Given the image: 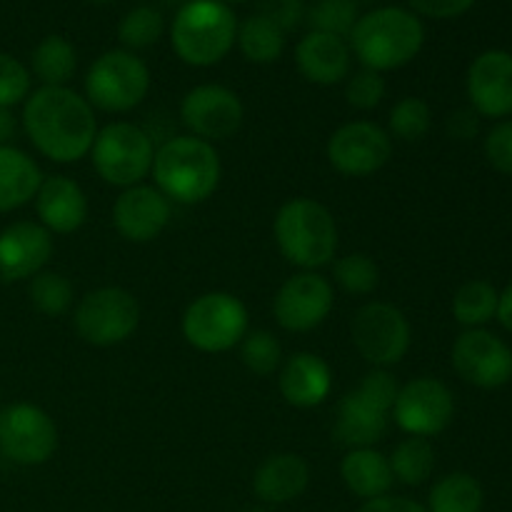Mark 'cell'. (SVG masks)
I'll use <instances>...</instances> for the list:
<instances>
[{"label":"cell","instance_id":"cell-50","mask_svg":"<svg viewBox=\"0 0 512 512\" xmlns=\"http://www.w3.org/2000/svg\"><path fill=\"white\" fill-rule=\"evenodd\" d=\"M363 3H380V0H363Z\"/></svg>","mask_w":512,"mask_h":512},{"label":"cell","instance_id":"cell-8","mask_svg":"<svg viewBox=\"0 0 512 512\" xmlns=\"http://www.w3.org/2000/svg\"><path fill=\"white\" fill-rule=\"evenodd\" d=\"M248 308L225 290L203 293L185 308L180 330L188 345L200 353H228L248 335Z\"/></svg>","mask_w":512,"mask_h":512},{"label":"cell","instance_id":"cell-48","mask_svg":"<svg viewBox=\"0 0 512 512\" xmlns=\"http://www.w3.org/2000/svg\"><path fill=\"white\" fill-rule=\"evenodd\" d=\"M88 3H95V5H105V3H113V0H88Z\"/></svg>","mask_w":512,"mask_h":512},{"label":"cell","instance_id":"cell-31","mask_svg":"<svg viewBox=\"0 0 512 512\" xmlns=\"http://www.w3.org/2000/svg\"><path fill=\"white\" fill-rule=\"evenodd\" d=\"M500 293L488 280H468L455 290L453 298V315L465 330L483 328L490 320H495L498 313Z\"/></svg>","mask_w":512,"mask_h":512},{"label":"cell","instance_id":"cell-4","mask_svg":"<svg viewBox=\"0 0 512 512\" xmlns=\"http://www.w3.org/2000/svg\"><path fill=\"white\" fill-rule=\"evenodd\" d=\"M173 53L190 68H210L228 58L238 38V18L223 0H185L170 20Z\"/></svg>","mask_w":512,"mask_h":512},{"label":"cell","instance_id":"cell-17","mask_svg":"<svg viewBox=\"0 0 512 512\" xmlns=\"http://www.w3.org/2000/svg\"><path fill=\"white\" fill-rule=\"evenodd\" d=\"M470 105L480 118L508 120L512 115V53L485 50L465 75Z\"/></svg>","mask_w":512,"mask_h":512},{"label":"cell","instance_id":"cell-42","mask_svg":"<svg viewBox=\"0 0 512 512\" xmlns=\"http://www.w3.org/2000/svg\"><path fill=\"white\" fill-rule=\"evenodd\" d=\"M355 512H428L418 500L403 495H383V498L365 500Z\"/></svg>","mask_w":512,"mask_h":512},{"label":"cell","instance_id":"cell-23","mask_svg":"<svg viewBox=\"0 0 512 512\" xmlns=\"http://www.w3.org/2000/svg\"><path fill=\"white\" fill-rule=\"evenodd\" d=\"M390 425V410L370 400L358 388L343 395L333 425V440L343 448H375L385 438Z\"/></svg>","mask_w":512,"mask_h":512},{"label":"cell","instance_id":"cell-14","mask_svg":"<svg viewBox=\"0 0 512 512\" xmlns=\"http://www.w3.org/2000/svg\"><path fill=\"white\" fill-rule=\"evenodd\" d=\"M180 120L193 138L218 143L233 138L245 120L243 100L218 83L195 85L180 100Z\"/></svg>","mask_w":512,"mask_h":512},{"label":"cell","instance_id":"cell-3","mask_svg":"<svg viewBox=\"0 0 512 512\" xmlns=\"http://www.w3.org/2000/svg\"><path fill=\"white\" fill-rule=\"evenodd\" d=\"M150 175L170 203L198 205L218 190L223 165L213 143L193 135H175L155 150Z\"/></svg>","mask_w":512,"mask_h":512},{"label":"cell","instance_id":"cell-21","mask_svg":"<svg viewBox=\"0 0 512 512\" xmlns=\"http://www.w3.org/2000/svg\"><path fill=\"white\" fill-rule=\"evenodd\" d=\"M295 65L308 83L330 88V85L348 80L350 68H353V53H350L345 38L310 30L295 45Z\"/></svg>","mask_w":512,"mask_h":512},{"label":"cell","instance_id":"cell-25","mask_svg":"<svg viewBox=\"0 0 512 512\" xmlns=\"http://www.w3.org/2000/svg\"><path fill=\"white\" fill-rule=\"evenodd\" d=\"M340 478H343L345 488L363 503L390 495L395 485L388 455L375 448L348 450L340 463Z\"/></svg>","mask_w":512,"mask_h":512},{"label":"cell","instance_id":"cell-40","mask_svg":"<svg viewBox=\"0 0 512 512\" xmlns=\"http://www.w3.org/2000/svg\"><path fill=\"white\" fill-rule=\"evenodd\" d=\"M485 158L498 173L512 175V120H498L485 135Z\"/></svg>","mask_w":512,"mask_h":512},{"label":"cell","instance_id":"cell-41","mask_svg":"<svg viewBox=\"0 0 512 512\" xmlns=\"http://www.w3.org/2000/svg\"><path fill=\"white\" fill-rule=\"evenodd\" d=\"M408 5L418 18L453 20L468 13L475 0H408Z\"/></svg>","mask_w":512,"mask_h":512},{"label":"cell","instance_id":"cell-46","mask_svg":"<svg viewBox=\"0 0 512 512\" xmlns=\"http://www.w3.org/2000/svg\"><path fill=\"white\" fill-rule=\"evenodd\" d=\"M15 135V118L8 108H0V145H8Z\"/></svg>","mask_w":512,"mask_h":512},{"label":"cell","instance_id":"cell-51","mask_svg":"<svg viewBox=\"0 0 512 512\" xmlns=\"http://www.w3.org/2000/svg\"><path fill=\"white\" fill-rule=\"evenodd\" d=\"M278 3H288V0H278Z\"/></svg>","mask_w":512,"mask_h":512},{"label":"cell","instance_id":"cell-32","mask_svg":"<svg viewBox=\"0 0 512 512\" xmlns=\"http://www.w3.org/2000/svg\"><path fill=\"white\" fill-rule=\"evenodd\" d=\"M28 298L30 305L38 310L40 315L48 318H60L68 313L75 303V288L70 278L55 270H43L35 278L28 280Z\"/></svg>","mask_w":512,"mask_h":512},{"label":"cell","instance_id":"cell-13","mask_svg":"<svg viewBox=\"0 0 512 512\" xmlns=\"http://www.w3.org/2000/svg\"><path fill=\"white\" fill-rule=\"evenodd\" d=\"M325 155L335 173L345 178H368L393 158V138L388 130L370 120L345 123L330 135Z\"/></svg>","mask_w":512,"mask_h":512},{"label":"cell","instance_id":"cell-15","mask_svg":"<svg viewBox=\"0 0 512 512\" xmlns=\"http://www.w3.org/2000/svg\"><path fill=\"white\" fill-rule=\"evenodd\" d=\"M333 305V283L315 270H300L280 285L273 300V315L288 333H310L328 320Z\"/></svg>","mask_w":512,"mask_h":512},{"label":"cell","instance_id":"cell-9","mask_svg":"<svg viewBox=\"0 0 512 512\" xmlns=\"http://www.w3.org/2000/svg\"><path fill=\"white\" fill-rule=\"evenodd\" d=\"M140 325V303L130 290L118 285L90 290L78 300L73 328L83 343L93 348H113L125 343Z\"/></svg>","mask_w":512,"mask_h":512},{"label":"cell","instance_id":"cell-29","mask_svg":"<svg viewBox=\"0 0 512 512\" xmlns=\"http://www.w3.org/2000/svg\"><path fill=\"white\" fill-rule=\"evenodd\" d=\"M485 490L470 473H448L430 488L428 512H483Z\"/></svg>","mask_w":512,"mask_h":512},{"label":"cell","instance_id":"cell-19","mask_svg":"<svg viewBox=\"0 0 512 512\" xmlns=\"http://www.w3.org/2000/svg\"><path fill=\"white\" fill-rule=\"evenodd\" d=\"M53 235L33 220H18L0 230V280L20 283L43 273L53 258Z\"/></svg>","mask_w":512,"mask_h":512},{"label":"cell","instance_id":"cell-44","mask_svg":"<svg viewBox=\"0 0 512 512\" xmlns=\"http://www.w3.org/2000/svg\"><path fill=\"white\" fill-rule=\"evenodd\" d=\"M270 15H273L275 23H278L280 28L285 30V35H288V30L300 28V25L305 23V18H308V5H305L303 0H288V3H280L278 10Z\"/></svg>","mask_w":512,"mask_h":512},{"label":"cell","instance_id":"cell-18","mask_svg":"<svg viewBox=\"0 0 512 512\" xmlns=\"http://www.w3.org/2000/svg\"><path fill=\"white\" fill-rule=\"evenodd\" d=\"M173 203L155 185L125 188L113 203V225L128 243H150L168 228Z\"/></svg>","mask_w":512,"mask_h":512},{"label":"cell","instance_id":"cell-2","mask_svg":"<svg viewBox=\"0 0 512 512\" xmlns=\"http://www.w3.org/2000/svg\"><path fill=\"white\" fill-rule=\"evenodd\" d=\"M348 45L363 68L383 75L418 58L425 45V25L410 8L383 5L360 15Z\"/></svg>","mask_w":512,"mask_h":512},{"label":"cell","instance_id":"cell-37","mask_svg":"<svg viewBox=\"0 0 512 512\" xmlns=\"http://www.w3.org/2000/svg\"><path fill=\"white\" fill-rule=\"evenodd\" d=\"M358 18V0H315L313 5H308L305 23L310 25V30H318V33L348 38Z\"/></svg>","mask_w":512,"mask_h":512},{"label":"cell","instance_id":"cell-30","mask_svg":"<svg viewBox=\"0 0 512 512\" xmlns=\"http://www.w3.org/2000/svg\"><path fill=\"white\" fill-rule=\"evenodd\" d=\"M390 470H393V478L398 483L408 485V488H418L430 480V475L435 473V448L428 438H415L408 435L405 440H400L393 448V453L388 455Z\"/></svg>","mask_w":512,"mask_h":512},{"label":"cell","instance_id":"cell-6","mask_svg":"<svg viewBox=\"0 0 512 512\" xmlns=\"http://www.w3.org/2000/svg\"><path fill=\"white\" fill-rule=\"evenodd\" d=\"M90 160L103 183L123 190L133 188L153 170L155 140L140 125L118 120L98 130L90 148Z\"/></svg>","mask_w":512,"mask_h":512},{"label":"cell","instance_id":"cell-28","mask_svg":"<svg viewBox=\"0 0 512 512\" xmlns=\"http://www.w3.org/2000/svg\"><path fill=\"white\" fill-rule=\"evenodd\" d=\"M235 45L240 48L243 58L255 65H270L280 60L285 50V30L273 20V15L260 13L250 15L238 23V38Z\"/></svg>","mask_w":512,"mask_h":512},{"label":"cell","instance_id":"cell-27","mask_svg":"<svg viewBox=\"0 0 512 512\" xmlns=\"http://www.w3.org/2000/svg\"><path fill=\"white\" fill-rule=\"evenodd\" d=\"M78 70V50L65 35H45L30 53V75L43 85L65 88Z\"/></svg>","mask_w":512,"mask_h":512},{"label":"cell","instance_id":"cell-24","mask_svg":"<svg viewBox=\"0 0 512 512\" xmlns=\"http://www.w3.org/2000/svg\"><path fill=\"white\" fill-rule=\"evenodd\" d=\"M310 485V465L298 453H275L258 465L253 495L263 505H288Z\"/></svg>","mask_w":512,"mask_h":512},{"label":"cell","instance_id":"cell-20","mask_svg":"<svg viewBox=\"0 0 512 512\" xmlns=\"http://www.w3.org/2000/svg\"><path fill=\"white\" fill-rule=\"evenodd\" d=\"M35 213L50 235H70L88 220V195L68 175H50L35 193Z\"/></svg>","mask_w":512,"mask_h":512},{"label":"cell","instance_id":"cell-45","mask_svg":"<svg viewBox=\"0 0 512 512\" xmlns=\"http://www.w3.org/2000/svg\"><path fill=\"white\" fill-rule=\"evenodd\" d=\"M498 323L503 325L508 333H512V283L500 293L498 298V313H495Z\"/></svg>","mask_w":512,"mask_h":512},{"label":"cell","instance_id":"cell-36","mask_svg":"<svg viewBox=\"0 0 512 512\" xmlns=\"http://www.w3.org/2000/svg\"><path fill=\"white\" fill-rule=\"evenodd\" d=\"M240 360L253 375L268 378L283 365V345L270 330H248L240 340Z\"/></svg>","mask_w":512,"mask_h":512},{"label":"cell","instance_id":"cell-39","mask_svg":"<svg viewBox=\"0 0 512 512\" xmlns=\"http://www.w3.org/2000/svg\"><path fill=\"white\" fill-rule=\"evenodd\" d=\"M385 93H388V85L383 75L368 68L350 73L345 83V100L355 110H375L383 103Z\"/></svg>","mask_w":512,"mask_h":512},{"label":"cell","instance_id":"cell-26","mask_svg":"<svg viewBox=\"0 0 512 512\" xmlns=\"http://www.w3.org/2000/svg\"><path fill=\"white\" fill-rule=\"evenodd\" d=\"M43 173L38 163L13 145H0V215L35 200Z\"/></svg>","mask_w":512,"mask_h":512},{"label":"cell","instance_id":"cell-7","mask_svg":"<svg viewBox=\"0 0 512 512\" xmlns=\"http://www.w3.org/2000/svg\"><path fill=\"white\" fill-rule=\"evenodd\" d=\"M150 90V70L138 53L115 48L90 63L85 73V100L93 110L128 113L135 110Z\"/></svg>","mask_w":512,"mask_h":512},{"label":"cell","instance_id":"cell-11","mask_svg":"<svg viewBox=\"0 0 512 512\" xmlns=\"http://www.w3.org/2000/svg\"><path fill=\"white\" fill-rule=\"evenodd\" d=\"M58 450V425L33 403H13L0 410V453L10 463L35 468Z\"/></svg>","mask_w":512,"mask_h":512},{"label":"cell","instance_id":"cell-33","mask_svg":"<svg viewBox=\"0 0 512 512\" xmlns=\"http://www.w3.org/2000/svg\"><path fill=\"white\" fill-rule=\"evenodd\" d=\"M163 33L165 18L153 5H138V8L128 10L118 23V40L123 50H130V53L153 48L163 38Z\"/></svg>","mask_w":512,"mask_h":512},{"label":"cell","instance_id":"cell-43","mask_svg":"<svg viewBox=\"0 0 512 512\" xmlns=\"http://www.w3.org/2000/svg\"><path fill=\"white\" fill-rule=\"evenodd\" d=\"M480 130V115L473 108H463L450 113L448 133L455 140H473Z\"/></svg>","mask_w":512,"mask_h":512},{"label":"cell","instance_id":"cell-12","mask_svg":"<svg viewBox=\"0 0 512 512\" xmlns=\"http://www.w3.org/2000/svg\"><path fill=\"white\" fill-rule=\"evenodd\" d=\"M455 418L453 390L438 378H413L400 385L390 420H395L405 435L415 438H435L443 433Z\"/></svg>","mask_w":512,"mask_h":512},{"label":"cell","instance_id":"cell-22","mask_svg":"<svg viewBox=\"0 0 512 512\" xmlns=\"http://www.w3.org/2000/svg\"><path fill=\"white\" fill-rule=\"evenodd\" d=\"M278 388L285 403L293 405V408H318L330 398L333 370L318 353L300 350L280 365Z\"/></svg>","mask_w":512,"mask_h":512},{"label":"cell","instance_id":"cell-10","mask_svg":"<svg viewBox=\"0 0 512 512\" xmlns=\"http://www.w3.org/2000/svg\"><path fill=\"white\" fill-rule=\"evenodd\" d=\"M350 338L355 350L373 368H390L408 355L413 328L400 308L385 300H370L355 310L350 320Z\"/></svg>","mask_w":512,"mask_h":512},{"label":"cell","instance_id":"cell-35","mask_svg":"<svg viewBox=\"0 0 512 512\" xmlns=\"http://www.w3.org/2000/svg\"><path fill=\"white\" fill-rule=\"evenodd\" d=\"M333 278L340 288L355 298H365V295L375 293L380 285V268L370 255L365 253H350L335 260Z\"/></svg>","mask_w":512,"mask_h":512},{"label":"cell","instance_id":"cell-49","mask_svg":"<svg viewBox=\"0 0 512 512\" xmlns=\"http://www.w3.org/2000/svg\"><path fill=\"white\" fill-rule=\"evenodd\" d=\"M223 3H228V5L230 3H248V0H223Z\"/></svg>","mask_w":512,"mask_h":512},{"label":"cell","instance_id":"cell-34","mask_svg":"<svg viewBox=\"0 0 512 512\" xmlns=\"http://www.w3.org/2000/svg\"><path fill=\"white\" fill-rule=\"evenodd\" d=\"M433 128V110L423 98L405 95L390 108L388 135L403 143H418Z\"/></svg>","mask_w":512,"mask_h":512},{"label":"cell","instance_id":"cell-47","mask_svg":"<svg viewBox=\"0 0 512 512\" xmlns=\"http://www.w3.org/2000/svg\"><path fill=\"white\" fill-rule=\"evenodd\" d=\"M240 512H268V508H263V505H248V508H243Z\"/></svg>","mask_w":512,"mask_h":512},{"label":"cell","instance_id":"cell-38","mask_svg":"<svg viewBox=\"0 0 512 512\" xmlns=\"http://www.w3.org/2000/svg\"><path fill=\"white\" fill-rule=\"evenodd\" d=\"M33 75L20 63L18 58L8 53H0V108H13L28 100Z\"/></svg>","mask_w":512,"mask_h":512},{"label":"cell","instance_id":"cell-5","mask_svg":"<svg viewBox=\"0 0 512 512\" xmlns=\"http://www.w3.org/2000/svg\"><path fill=\"white\" fill-rule=\"evenodd\" d=\"M273 235L280 255L300 270L323 268L338 253V223L313 198H293L280 205Z\"/></svg>","mask_w":512,"mask_h":512},{"label":"cell","instance_id":"cell-16","mask_svg":"<svg viewBox=\"0 0 512 512\" xmlns=\"http://www.w3.org/2000/svg\"><path fill=\"white\" fill-rule=\"evenodd\" d=\"M450 360L455 373L480 390H498L512 380L510 345L485 328L460 333L453 343Z\"/></svg>","mask_w":512,"mask_h":512},{"label":"cell","instance_id":"cell-1","mask_svg":"<svg viewBox=\"0 0 512 512\" xmlns=\"http://www.w3.org/2000/svg\"><path fill=\"white\" fill-rule=\"evenodd\" d=\"M23 128L43 158L68 165L90 155L98 135V120L85 95L75 93L68 85H43L25 100Z\"/></svg>","mask_w":512,"mask_h":512}]
</instances>
